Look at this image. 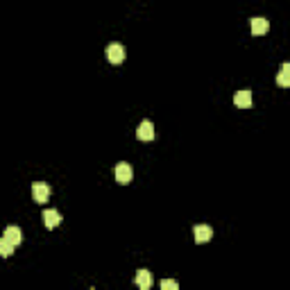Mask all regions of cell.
Listing matches in <instances>:
<instances>
[{
	"mask_svg": "<svg viewBox=\"0 0 290 290\" xmlns=\"http://www.w3.org/2000/svg\"><path fill=\"white\" fill-rule=\"evenodd\" d=\"M104 54H107L109 64H120L125 59V48L120 43H109L107 48H104Z\"/></svg>",
	"mask_w": 290,
	"mask_h": 290,
	"instance_id": "6da1fadb",
	"label": "cell"
},
{
	"mask_svg": "<svg viewBox=\"0 0 290 290\" xmlns=\"http://www.w3.org/2000/svg\"><path fill=\"white\" fill-rule=\"evenodd\" d=\"M116 182L118 184H129L132 182V177H134V170H132V166L129 163H125V161H120V163H116Z\"/></svg>",
	"mask_w": 290,
	"mask_h": 290,
	"instance_id": "7a4b0ae2",
	"label": "cell"
},
{
	"mask_svg": "<svg viewBox=\"0 0 290 290\" xmlns=\"http://www.w3.org/2000/svg\"><path fill=\"white\" fill-rule=\"evenodd\" d=\"M32 197L34 202H39V204H43V202H48L50 197V186L43 182H34L32 184Z\"/></svg>",
	"mask_w": 290,
	"mask_h": 290,
	"instance_id": "3957f363",
	"label": "cell"
},
{
	"mask_svg": "<svg viewBox=\"0 0 290 290\" xmlns=\"http://www.w3.org/2000/svg\"><path fill=\"white\" fill-rule=\"evenodd\" d=\"M193 236H195V242H209L211 236H213V229L209 225H195L193 227Z\"/></svg>",
	"mask_w": 290,
	"mask_h": 290,
	"instance_id": "277c9868",
	"label": "cell"
},
{
	"mask_svg": "<svg viewBox=\"0 0 290 290\" xmlns=\"http://www.w3.org/2000/svg\"><path fill=\"white\" fill-rule=\"evenodd\" d=\"M234 102H236L238 109H249L252 107V91L249 89H242V91H238L236 96H234Z\"/></svg>",
	"mask_w": 290,
	"mask_h": 290,
	"instance_id": "5b68a950",
	"label": "cell"
},
{
	"mask_svg": "<svg viewBox=\"0 0 290 290\" xmlns=\"http://www.w3.org/2000/svg\"><path fill=\"white\" fill-rule=\"evenodd\" d=\"M249 25H252V34H254V37H261V34H265L270 30L268 18H263V16H254L252 21H249Z\"/></svg>",
	"mask_w": 290,
	"mask_h": 290,
	"instance_id": "8992f818",
	"label": "cell"
},
{
	"mask_svg": "<svg viewBox=\"0 0 290 290\" xmlns=\"http://www.w3.org/2000/svg\"><path fill=\"white\" fill-rule=\"evenodd\" d=\"M136 136H139L141 141H152L154 139V125H152L150 120H143V123L136 127Z\"/></svg>",
	"mask_w": 290,
	"mask_h": 290,
	"instance_id": "52a82bcc",
	"label": "cell"
},
{
	"mask_svg": "<svg viewBox=\"0 0 290 290\" xmlns=\"http://www.w3.org/2000/svg\"><path fill=\"white\" fill-rule=\"evenodd\" d=\"M2 236L7 238V241L11 242V245H14V247H16V245H21L23 242V231L18 229V227H14V225H9L5 229V234H2Z\"/></svg>",
	"mask_w": 290,
	"mask_h": 290,
	"instance_id": "ba28073f",
	"label": "cell"
},
{
	"mask_svg": "<svg viewBox=\"0 0 290 290\" xmlns=\"http://www.w3.org/2000/svg\"><path fill=\"white\" fill-rule=\"evenodd\" d=\"M43 222H46V227L48 229H54V227L61 222V215L59 211H54V209H46L43 211Z\"/></svg>",
	"mask_w": 290,
	"mask_h": 290,
	"instance_id": "9c48e42d",
	"label": "cell"
},
{
	"mask_svg": "<svg viewBox=\"0 0 290 290\" xmlns=\"http://www.w3.org/2000/svg\"><path fill=\"white\" fill-rule=\"evenodd\" d=\"M134 281H136V286H139L141 290H150L152 272H147V270H139V272H136V277H134Z\"/></svg>",
	"mask_w": 290,
	"mask_h": 290,
	"instance_id": "30bf717a",
	"label": "cell"
},
{
	"mask_svg": "<svg viewBox=\"0 0 290 290\" xmlns=\"http://www.w3.org/2000/svg\"><path fill=\"white\" fill-rule=\"evenodd\" d=\"M277 84L279 86H290V64H284L277 75Z\"/></svg>",
	"mask_w": 290,
	"mask_h": 290,
	"instance_id": "8fae6325",
	"label": "cell"
},
{
	"mask_svg": "<svg viewBox=\"0 0 290 290\" xmlns=\"http://www.w3.org/2000/svg\"><path fill=\"white\" fill-rule=\"evenodd\" d=\"M11 254H14V245H11L5 236H0V256L7 258V256H11Z\"/></svg>",
	"mask_w": 290,
	"mask_h": 290,
	"instance_id": "7c38bea8",
	"label": "cell"
},
{
	"mask_svg": "<svg viewBox=\"0 0 290 290\" xmlns=\"http://www.w3.org/2000/svg\"><path fill=\"white\" fill-rule=\"evenodd\" d=\"M177 281H172V279H163L161 281V290H177Z\"/></svg>",
	"mask_w": 290,
	"mask_h": 290,
	"instance_id": "4fadbf2b",
	"label": "cell"
}]
</instances>
